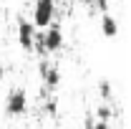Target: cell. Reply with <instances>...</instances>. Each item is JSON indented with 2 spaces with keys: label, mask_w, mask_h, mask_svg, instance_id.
<instances>
[{
  "label": "cell",
  "mask_w": 131,
  "mask_h": 129,
  "mask_svg": "<svg viewBox=\"0 0 131 129\" xmlns=\"http://www.w3.org/2000/svg\"><path fill=\"white\" fill-rule=\"evenodd\" d=\"M61 48H63V28H61L58 23H50L48 28H43V33L35 35L33 51H38L40 56H46V53H58Z\"/></svg>",
  "instance_id": "obj_1"
},
{
  "label": "cell",
  "mask_w": 131,
  "mask_h": 129,
  "mask_svg": "<svg viewBox=\"0 0 131 129\" xmlns=\"http://www.w3.org/2000/svg\"><path fill=\"white\" fill-rule=\"evenodd\" d=\"M5 114L13 116V119H20L28 114V94L25 89H10L8 96H5Z\"/></svg>",
  "instance_id": "obj_2"
},
{
  "label": "cell",
  "mask_w": 131,
  "mask_h": 129,
  "mask_svg": "<svg viewBox=\"0 0 131 129\" xmlns=\"http://www.w3.org/2000/svg\"><path fill=\"white\" fill-rule=\"evenodd\" d=\"M53 15H56V0H35V8H33V25L35 28H48L53 23Z\"/></svg>",
  "instance_id": "obj_3"
},
{
  "label": "cell",
  "mask_w": 131,
  "mask_h": 129,
  "mask_svg": "<svg viewBox=\"0 0 131 129\" xmlns=\"http://www.w3.org/2000/svg\"><path fill=\"white\" fill-rule=\"evenodd\" d=\"M38 73H40V81H43V89H46V91H56V89L61 86V71H58V66L48 63L46 58H40Z\"/></svg>",
  "instance_id": "obj_4"
},
{
  "label": "cell",
  "mask_w": 131,
  "mask_h": 129,
  "mask_svg": "<svg viewBox=\"0 0 131 129\" xmlns=\"http://www.w3.org/2000/svg\"><path fill=\"white\" fill-rule=\"evenodd\" d=\"M35 25H33L30 20H25V18H20L18 20V43H20V48L23 51H33L35 46Z\"/></svg>",
  "instance_id": "obj_5"
},
{
  "label": "cell",
  "mask_w": 131,
  "mask_h": 129,
  "mask_svg": "<svg viewBox=\"0 0 131 129\" xmlns=\"http://www.w3.org/2000/svg\"><path fill=\"white\" fill-rule=\"evenodd\" d=\"M101 33H103L106 38H116V35H118V23H116L114 15H108V13L101 15Z\"/></svg>",
  "instance_id": "obj_6"
},
{
  "label": "cell",
  "mask_w": 131,
  "mask_h": 129,
  "mask_svg": "<svg viewBox=\"0 0 131 129\" xmlns=\"http://www.w3.org/2000/svg\"><path fill=\"white\" fill-rule=\"evenodd\" d=\"M98 96L103 99V101H111V99H114V86H111V81H106V79L98 81Z\"/></svg>",
  "instance_id": "obj_7"
},
{
  "label": "cell",
  "mask_w": 131,
  "mask_h": 129,
  "mask_svg": "<svg viewBox=\"0 0 131 129\" xmlns=\"http://www.w3.org/2000/svg\"><path fill=\"white\" fill-rule=\"evenodd\" d=\"M93 119H98V122H111V119H114V109H111L108 104H101L96 109V116H93Z\"/></svg>",
  "instance_id": "obj_8"
},
{
  "label": "cell",
  "mask_w": 131,
  "mask_h": 129,
  "mask_svg": "<svg viewBox=\"0 0 131 129\" xmlns=\"http://www.w3.org/2000/svg\"><path fill=\"white\" fill-rule=\"evenodd\" d=\"M3 79H5V66L0 63V84H3Z\"/></svg>",
  "instance_id": "obj_9"
},
{
  "label": "cell",
  "mask_w": 131,
  "mask_h": 129,
  "mask_svg": "<svg viewBox=\"0 0 131 129\" xmlns=\"http://www.w3.org/2000/svg\"><path fill=\"white\" fill-rule=\"evenodd\" d=\"M83 5H96V0H81Z\"/></svg>",
  "instance_id": "obj_10"
}]
</instances>
